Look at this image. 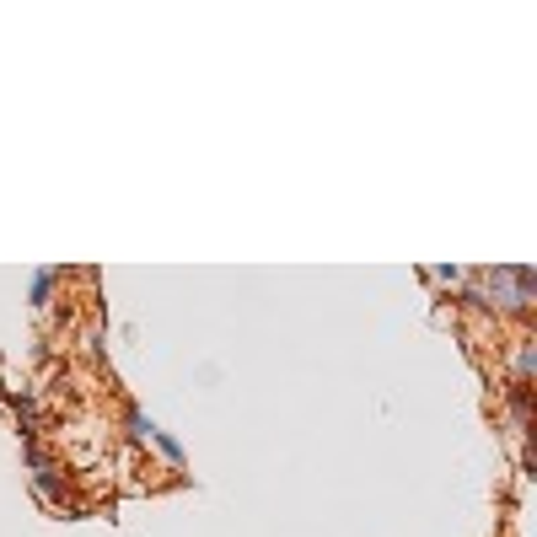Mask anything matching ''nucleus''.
Here are the masks:
<instances>
[{"mask_svg": "<svg viewBox=\"0 0 537 537\" xmlns=\"http://www.w3.org/2000/svg\"><path fill=\"white\" fill-rule=\"evenodd\" d=\"M511 419H516V430L532 425V387L527 382H511Z\"/></svg>", "mask_w": 537, "mask_h": 537, "instance_id": "obj_2", "label": "nucleus"}, {"mask_svg": "<svg viewBox=\"0 0 537 537\" xmlns=\"http://www.w3.org/2000/svg\"><path fill=\"white\" fill-rule=\"evenodd\" d=\"M457 307H468V312H489V301H484V290H462Z\"/></svg>", "mask_w": 537, "mask_h": 537, "instance_id": "obj_6", "label": "nucleus"}, {"mask_svg": "<svg viewBox=\"0 0 537 537\" xmlns=\"http://www.w3.org/2000/svg\"><path fill=\"white\" fill-rule=\"evenodd\" d=\"M129 435H135V441H151L156 425H151V419H145L140 409H129Z\"/></svg>", "mask_w": 537, "mask_h": 537, "instance_id": "obj_4", "label": "nucleus"}, {"mask_svg": "<svg viewBox=\"0 0 537 537\" xmlns=\"http://www.w3.org/2000/svg\"><path fill=\"white\" fill-rule=\"evenodd\" d=\"M54 285H60V269H38L33 274V307H49Z\"/></svg>", "mask_w": 537, "mask_h": 537, "instance_id": "obj_3", "label": "nucleus"}, {"mask_svg": "<svg viewBox=\"0 0 537 537\" xmlns=\"http://www.w3.org/2000/svg\"><path fill=\"white\" fill-rule=\"evenodd\" d=\"M484 285L495 290V301L511 317H521L532 307V290H537V274L527 269V264H516V269H484Z\"/></svg>", "mask_w": 537, "mask_h": 537, "instance_id": "obj_1", "label": "nucleus"}, {"mask_svg": "<svg viewBox=\"0 0 537 537\" xmlns=\"http://www.w3.org/2000/svg\"><path fill=\"white\" fill-rule=\"evenodd\" d=\"M151 441H156V446H162V457H167V462H183V446H178V441H172V435H162V430H156V435H151Z\"/></svg>", "mask_w": 537, "mask_h": 537, "instance_id": "obj_5", "label": "nucleus"}, {"mask_svg": "<svg viewBox=\"0 0 537 537\" xmlns=\"http://www.w3.org/2000/svg\"><path fill=\"white\" fill-rule=\"evenodd\" d=\"M430 274H435L441 285H457V280H462V269H457V264H441V269H430Z\"/></svg>", "mask_w": 537, "mask_h": 537, "instance_id": "obj_7", "label": "nucleus"}]
</instances>
